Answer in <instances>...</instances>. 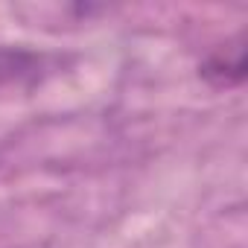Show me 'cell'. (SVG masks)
Returning <instances> with one entry per match:
<instances>
[{"instance_id":"6da1fadb","label":"cell","mask_w":248,"mask_h":248,"mask_svg":"<svg viewBox=\"0 0 248 248\" xmlns=\"http://www.w3.org/2000/svg\"><path fill=\"white\" fill-rule=\"evenodd\" d=\"M245 32L233 35L231 41H225L222 47H216L213 53H207V59L199 64V76L210 85V88H239L248 76V62H245Z\"/></svg>"},{"instance_id":"7a4b0ae2","label":"cell","mask_w":248,"mask_h":248,"mask_svg":"<svg viewBox=\"0 0 248 248\" xmlns=\"http://www.w3.org/2000/svg\"><path fill=\"white\" fill-rule=\"evenodd\" d=\"M50 70V56L21 47L0 44V91L3 88H30L41 82Z\"/></svg>"}]
</instances>
